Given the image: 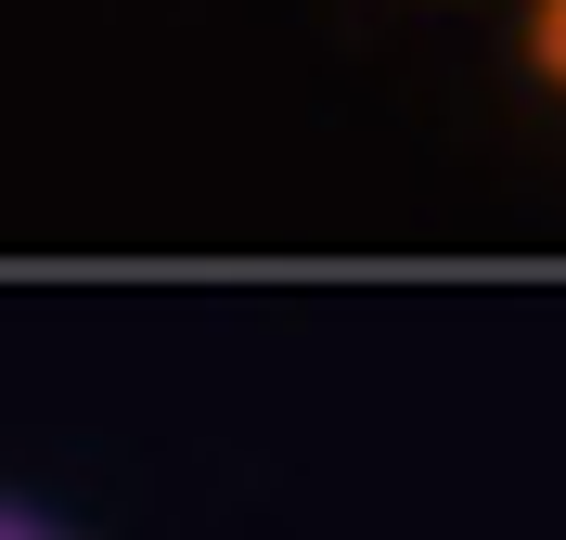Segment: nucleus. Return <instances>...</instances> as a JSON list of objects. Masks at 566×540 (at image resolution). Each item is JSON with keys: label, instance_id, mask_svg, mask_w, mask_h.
<instances>
[{"label": "nucleus", "instance_id": "f03ea898", "mask_svg": "<svg viewBox=\"0 0 566 540\" xmlns=\"http://www.w3.org/2000/svg\"><path fill=\"white\" fill-rule=\"evenodd\" d=\"M0 540H77V528H52L39 502H0Z\"/></svg>", "mask_w": 566, "mask_h": 540}, {"label": "nucleus", "instance_id": "f257e3e1", "mask_svg": "<svg viewBox=\"0 0 566 540\" xmlns=\"http://www.w3.org/2000/svg\"><path fill=\"white\" fill-rule=\"evenodd\" d=\"M515 65L541 104H566V0H515Z\"/></svg>", "mask_w": 566, "mask_h": 540}]
</instances>
